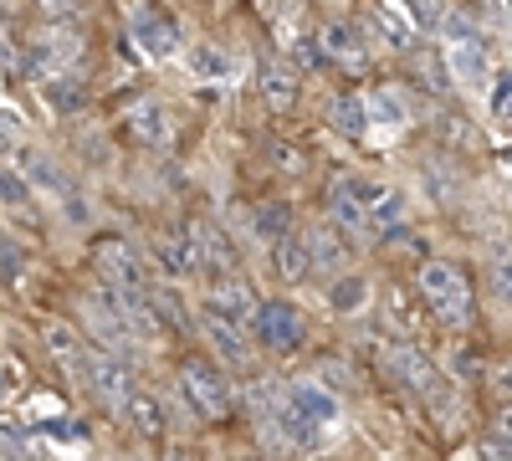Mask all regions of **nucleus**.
<instances>
[{
    "mask_svg": "<svg viewBox=\"0 0 512 461\" xmlns=\"http://www.w3.org/2000/svg\"><path fill=\"white\" fill-rule=\"evenodd\" d=\"M420 292H425V303L436 308L441 323H466L472 318V282H466V272L456 262H425L420 267Z\"/></svg>",
    "mask_w": 512,
    "mask_h": 461,
    "instance_id": "nucleus-1",
    "label": "nucleus"
},
{
    "mask_svg": "<svg viewBox=\"0 0 512 461\" xmlns=\"http://www.w3.org/2000/svg\"><path fill=\"white\" fill-rule=\"evenodd\" d=\"M180 390H185V400L205 415V421H226L231 415V385H226V374L210 359H185Z\"/></svg>",
    "mask_w": 512,
    "mask_h": 461,
    "instance_id": "nucleus-2",
    "label": "nucleus"
},
{
    "mask_svg": "<svg viewBox=\"0 0 512 461\" xmlns=\"http://www.w3.org/2000/svg\"><path fill=\"white\" fill-rule=\"evenodd\" d=\"M123 134L139 149H169L175 144V118L159 98H128L123 103Z\"/></svg>",
    "mask_w": 512,
    "mask_h": 461,
    "instance_id": "nucleus-3",
    "label": "nucleus"
},
{
    "mask_svg": "<svg viewBox=\"0 0 512 461\" xmlns=\"http://www.w3.org/2000/svg\"><path fill=\"white\" fill-rule=\"evenodd\" d=\"M256 308H262V298H256V287L241 272H221L205 282V313H216L226 323H246Z\"/></svg>",
    "mask_w": 512,
    "mask_h": 461,
    "instance_id": "nucleus-4",
    "label": "nucleus"
},
{
    "mask_svg": "<svg viewBox=\"0 0 512 461\" xmlns=\"http://www.w3.org/2000/svg\"><path fill=\"white\" fill-rule=\"evenodd\" d=\"M93 267H98V277L108 287H123V292H144L149 287V277H144V267L134 257V246H123L118 236H103L93 246Z\"/></svg>",
    "mask_w": 512,
    "mask_h": 461,
    "instance_id": "nucleus-5",
    "label": "nucleus"
},
{
    "mask_svg": "<svg viewBox=\"0 0 512 461\" xmlns=\"http://www.w3.org/2000/svg\"><path fill=\"white\" fill-rule=\"evenodd\" d=\"M41 344H47L52 364L67 374V380H88V344H82V333L67 328L62 318H41Z\"/></svg>",
    "mask_w": 512,
    "mask_h": 461,
    "instance_id": "nucleus-6",
    "label": "nucleus"
},
{
    "mask_svg": "<svg viewBox=\"0 0 512 461\" xmlns=\"http://www.w3.org/2000/svg\"><path fill=\"white\" fill-rule=\"evenodd\" d=\"M185 241H190L195 267H205L210 277L236 272V246L221 236V226H216V221H185Z\"/></svg>",
    "mask_w": 512,
    "mask_h": 461,
    "instance_id": "nucleus-7",
    "label": "nucleus"
},
{
    "mask_svg": "<svg viewBox=\"0 0 512 461\" xmlns=\"http://www.w3.org/2000/svg\"><path fill=\"white\" fill-rule=\"evenodd\" d=\"M256 323H262V344L277 349V354H297L303 339H308L303 313H297L292 303H262V308H256Z\"/></svg>",
    "mask_w": 512,
    "mask_h": 461,
    "instance_id": "nucleus-8",
    "label": "nucleus"
},
{
    "mask_svg": "<svg viewBox=\"0 0 512 461\" xmlns=\"http://www.w3.org/2000/svg\"><path fill=\"white\" fill-rule=\"evenodd\" d=\"M379 364H384V374H395L400 385H410V390H420V395H436V369H431V359H425L415 344H384L379 349Z\"/></svg>",
    "mask_w": 512,
    "mask_h": 461,
    "instance_id": "nucleus-9",
    "label": "nucleus"
},
{
    "mask_svg": "<svg viewBox=\"0 0 512 461\" xmlns=\"http://www.w3.org/2000/svg\"><path fill=\"white\" fill-rule=\"evenodd\" d=\"M349 190H354V200L369 211V221L379 231H390V226L405 221V195L395 185H384V180H349Z\"/></svg>",
    "mask_w": 512,
    "mask_h": 461,
    "instance_id": "nucleus-10",
    "label": "nucleus"
},
{
    "mask_svg": "<svg viewBox=\"0 0 512 461\" xmlns=\"http://www.w3.org/2000/svg\"><path fill=\"white\" fill-rule=\"evenodd\" d=\"M328 226H338V231L354 236V241H374V236H379V226L369 221V211L354 200L349 180H338V185L328 190Z\"/></svg>",
    "mask_w": 512,
    "mask_h": 461,
    "instance_id": "nucleus-11",
    "label": "nucleus"
},
{
    "mask_svg": "<svg viewBox=\"0 0 512 461\" xmlns=\"http://www.w3.org/2000/svg\"><path fill=\"white\" fill-rule=\"evenodd\" d=\"M318 47H323V57H333L338 67H349V72H364V67H369L364 41H359V31H354L349 21H323Z\"/></svg>",
    "mask_w": 512,
    "mask_h": 461,
    "instance_id": "nucleus-12",
    "label": "nucleus"
},
{
    "mask_svg": "<svg viewBox=\"0 0 512 461\" xmlns=\"http://www.w3.org/2000/svg\"><path fill=\"white\" fill-rule=\"evenodd\" d=\"M134 36L144 41V52H149V57H169V52L180 47V26H175V16L159 11V6H144V11L134 16Z\"/></svg>",
    "mask_w": 512,
    "mask_h": 461,
    "instance_id": "nucleus-13",
    "label": "nucleus"
},
{
    "mask_svg": "<svg viewBox=\"0 0 512 461\" xmlns=\"http://www.w3.org/2000/svg\"><path fill=\"white\" fill-rule=\"evenodd\" d=\"M205 344L216 349V359H226L231 369H246V364H251V349H246V339H241V323H226V318H216V313H205Z\"/></svg>",
    "mask_w": 512,
    "mask_h": 461,
    "instance_id": "nucleus-14",
    "label": "nucleus"
},
{
    "mask_svg": "<svg viewBox=\"0 0 512 461\" xmlns=\"http://www.w3.org/2000/svg\"><path fill=\"white\" fill-rule=\"evenodd\" d=\"M446 67L461 77V82H482L487 77V47H482V36H451V52H446Z\"/></svg>",
    "mask_w": 512,
    "mask_h": 461,
    "instance_id": "nucleus-15",
    "label": "nucleus"
},
{
    "mask_svg": "<svg viewBox=\"0 0 512 461\" xmlns=\"http://www.w3.org/2000/svg\"><path fill=\"white\" fill-rule=\"evenodd\" d=\"M88 385L98 390V395H108V400H128L134 390V374H128L118 359H108V354H88Z\"/></svg>",
    "mask_w": 512,
    "mask_h": 461,
    "instance_id": "nucleus-16",
    "label": "nucleus"
},
{
    "mask_svg": "<svg viewBox=\"0 0 512 461\" xmlns=\"http://www.w3.org/2000/svg\"><path fill=\"white\" fill-rule=\"evenodd\" d=\"M262 103L272 113H287L297 103V72L287 62H262Z\"/></svg>",
    "mask_w": 512,
    "mask_h": 461,
    "instance_id": "nucleus-17",
    "label": "nucleus"
},
{
    "mask_svg": "<svg viewBox=\"0 0 512 461\" xmlns=\"http://www.w3.org/2000/svg\"><path fill=\"white\" fill-rule=\"evenodd\" d=\"M272 272H277L282 282H303V277L313 272V257H308V246L297 241L292 231L272 241Z\"/></svg>",
    "mask_w": 512,
    "mask_h": 461,
    "instance_id": "nucleus-18",
    "label": "nucleus"
},
{
    "mask_svg": "<svg viewBox=\"0 0 512 461\" xmlns=\"http://www.w3.org/2000/svg\"><path fill=\"white\" fill-rule=\"evenodd\" d=\"M303 246H308L313 267H344L349 262V246H344V236H338V226H313L303 236Z\"/></svg>",
    "mask_w": 512,
    "mask_h": 461,
    "instance_id": "nucleus-19",
    "label": "nucleus"
},
{
    "mask_svg": "<svg viewBox=\"0 0 512 461\" xmlns=\"http://www.w3.org/2000/svg\"><path fill=\"white\" fill-rule=\"evenodd\" d=\"M154 257H159V267H164L169 277H190V272H195V257H190L185 231H180V236H175V231H159V236H154Z\"/></svg>",
    "mask_w": 512,
    "mask_h": 461,
    "instance_id": "nucleus-20",
    "label": "nucleus"
},
{
    "mask_svg": "<svg viewBox=\"0 0 512 461\" xmlns=\"http://www.w3.org/2000/svg\"><path fill=\"white\" fill-rule=\"evenodd\" d=\"M287 405L303 410L308 421H318V426H328L333 415H338V400H333L328 390H318V385H292V390H287Z\"/></svg>",
    "mask_w": 512,
    "mask_h": 461,
    "instance_id": "nucleus-21",
    "label": "nucleus"
},
{
    "mask_svg": "<svg viewBox=\"0 0 512 461\" xmlns=\"http://www.w3.org/2000/svg\"><path fill=\"white\" fill-rule=\"evenodd\" d=\"M123 410H128V426H134L139 436H159V431L169 426V421H164V405H159L154 395H139V390H134V395L123 400Z\"/></svg>",
    "mask_w": 512,
    "mask_h": 461,
    "instance_id": "nucleus-22",
    "label": "nucleus"
},
{
    "mask_svg": "<svg viewBox=\"0 0 512 461\" xmlns=\"http://www.w3.org/2000/svg\"><path fill=\"white\" fill-rule=\"evenodd\" d=\"M16 170H21L26 180H36V185H47V190L67 195V180L57 175V164H52L47 154H36V149H16Z\"/></svg>",
    "mask_w": 512,
    "mask_h": 461,
    "instance_id": "nucleus-23",
    "label": "nucleus"
},
{
    "mask_svg": "<svg viewBox=\"0 0 512 461\" xmlns=\"http://www.w3.org/2000/svg\"><path fill=\"white\" fill-rule=\"evenodd\" d=\"M333 129L344 134V139H364V129H369L364 103L359 98H333Z\"/></svg>",
    "mask_w": 512,
    "mask_h": 461,
    "instance_id": "nucleus-24",
    "label": "nucleus"
},
{
    "mask_svg": "<svg viewBox=\"0 0 512 461\" xmlns=\"http://www.w3.org/2000/svg\"><path fill=\"white\" fill-rule=\"evenodd\" d=\"M256 231L262 236H287L292 231V211H287V200H267V205H256Z\"/></svg>",
    "mask_w": 512,
    "mask_h": 461,
    "instance_id": "nucleus-25",
    "label": "nucleus"
},
{
    "mask_svg": "<svg viewBox=\"0 0 512 461\" xmlns=\"http://www.w3.org/2000/svg\"><path fill=\"white\" fill-rule=\"evenodd\" d=\"M364 113H369V118H379V123H400V118H405V93L384 88V93H374V98L364 103Z\"/></svg>",
    "mask_w": 512,
    "mask_h": 461,
    "instance_id": "nucleus-26",
    "label": "nucleus"
},
{
    "mask_svg": "<svg viewBox=\"0 0 512 461\" xmlns=\"http://www.w3.org/2000/svg\"><path fill=\"white\" fill-rule=\"evenodd\" d=\"M333 313H359V303H364V282L359 277H344V282H338L333 287Z\"/></svg>",
    "mask_w": 512,
    "mask_h": 461,
    "instance_id": "nucleus-27",
    "label": "nucleus"
},
{
    "mask_svg": "<svg viewBox=\"0 0 512 461\" xmlns=\"http://www.w3.org/2000/svg\"><path fill=\"white\" fill-rule=\"evenodd\" d=\"M149 308H154V318H159V323H169V328H180V323H185L180 298H175V292H164V287H159V292H149Z\"/></svg>",
    "mask_w": 512,
    "mask_h": 461,
    "instance_id": "nucleus-28",
    "label": "nucleus"
},
{
    "mask_svg": "<svg viewBox=\"0 0 512 461\" xmlns=\"http://www.w3.org/2000/svg\"><path fill=\"white\" fill-rule=\"evenodd\" d=\"M190 67H195L200 77H221V72H226V57H221L216 47H195V57H190Z\"/></svg>",
    "mask_w": 512,
    "mask_h": 461,
    "instance_id": "nucleus-29",
    "label": "nucleus"
},
{
    "mask_svg": "<svg viewBox=\"0 0 512 461\" xmlns=\"http://www.w3.org/2000/svg\"><path fill=\"white\" fill-rule=\"evenodd\" d=\"M26 195H31V190H26L11 170H0V205H26Z\"/></svg>",
    "mask_w": 512,
    "mask_h": 461,
    "instance_id": "nucleus-30",
    "label": "nucleus"
},
{
    "mask_svg": "<svg viewBox=\"0 0 512 461\" xmlns=\"http://www.w3.org/2000/svg\"><path fill=\"white\" fill-rule=\"evenodd\" d=\"M52 103H57L62 113H72V108L82 103V98H77V82H72V77H57V82H52Z\"/></svg>",
    "mask_w": 512,
    "mask_h": 461,
    "instance_id": "nucleus-31",
    "label": "nucleus"
},
{
    "mask_svg": "<svg viewBox=\"0 0 512 461\" xmlns=\"http://www.w3.org/2000/svg\"><path fill=\"white\" fill-rule=\"evenodd\" d=\"M492 282H497L502 292L512 287V246H502V251H497V257H492Z\"/></svg>",
    "mask_w": 512,
    "mask_h": 461,
    "instance_id": "nucleus-32",
    "label": "nucleus"
},
{
    "mask_svg": "<svg viewBox=\"0 0 512 461\" xmlns=\"http://www.w3.org/2000/svg\"><path fill=\"white\" fill-rule=\"evenodd\" d=\"M272 159L282 164V170H292V175L303 170V149H292V144H277V139H272Z\"/></svg>",
    "mask_w": 512,
    "mask_h": 461,
    "instance_id": "nucleus-33",
    "label": "nucleus"
},
{
    "mask_svg": "<svg viewBox=\"0 0 512 461\" xmlns=\"http://www.w3.org/2000/svg\"><path fill=\"white\" fill-rule=\"evenodd\" d=\"M492 436H497V446H502V451H512V405H507V410L497 415V426H492Z\"/></svg>",
    "mask_w": 512,
    "mask_h": 461,
    "instance_id": "nucleus-34",
    "label": "nucleus"
},
{
    "mask_svg": "<svg viewBox=\"0 0 512 461\" xmlns=\"http://www.w3.org/2000/svg\"><path fill=\"white\" fill-rule=\"evenodd\" d=\"M415 62H420V77L431 82V88H441V67H436V57H431V52H420Z\"/></svg>",
    "mask_w": 512,
    "mask_h": 461,
    "instance_id": "nucleus-35",
    "label": "nucleus"
},
{
    "mask_svg": "<svg viewBox=\"0 0 512 461\" xmlns=\"http://www.w3.org/2000/svg\"><path fill=\"white\" fill-rule=\"evenodd\" d=\"M492 108H497V113H512V72L497 82V98H492Z\"/></svg>",
    "mask_w": 512,
    "mask_h": 461,
    "instance_id": "nucleus-36",
    "label": "nucleus"
},
{
    "mask_svg": "<svg viewBox=\"0 0 512 461\" xmlns=\"http://www.w3.org/2000/svg\"><path fill=\"white\" fill-rule=\"evenodd\" d=\"M0 67H16V41H11L6 21H0Z\"/></svg>",
    "mask_w": 512,
    "mask_h": 461,
    "instance_id": "nucleus-37",
    "label": "nucleus"
},
{
    "mask_svg": "<svg viewBox=\"0 0 512 461\" xmlns=\"http://www.w3.org/2000/svg\"><path fill=\"white\" fill-rule=\"evenodd\" d=\"M36 6H41V16H72V6H77V0H36Z\"/></svg>",
    "mask_w": 512,
    "mask_h": 461,
    "instance_id": "nucleus-38",
    "label": "nucleus"
},
{
    "mask_svg": "<svg viewBox=\"0 0 512 461\" xmlns=\"http://www.w3.org/2000/svg\"><path fill=\"white\" fill-rule=\"evenodd\" d=\"M297 62H303V67H323V47H318V41H303V47H297Z\"/></svg>",
    "mask_w": 512,
    "mask_h": 461,
    "instance_id": "nucleus-39",
    "label": "nucleus"
},
{
    "mask_svg": "<svg viewBox=\"0 0 512 461\" xmlns=\"http://www.w3.org/2000/svg\"><path fill=\"white\" fill-rule=\"evenodd\" d=\"M492 390L512 405V369H492Z\"/></svg>",
    "mask_w": 512,
    "mask_h": 461,
    "instance_id": "nucleus-40",
    "label": "nucleus"
},
{
    "mask_svg": "<svg viewBox=\"0 0 512 461\" xmlns=\"http://www.w3.org/2000/svg\"><path fill=\"white\" fill-rule=\"evenodd\" d=\"M0 134H11V139H21V118H16V113H6V108H0Z\"/></svg>",
    "mask_w": 512,
    "mask_h": 461,
    "instance_id": "nucleus-41",
    "label": "nucleus"
},
{
    "mask_svg": "<svg viewBox=\"0 0 512 461\" xmlns=\"http://www.w3.org/2000/svg\"><path fill=\"white\" fill-rule=\"evenodd\" d=\"M164 461H200V456H195V451H185V446H169V451H164Z\"/></svg>",
    "mask_w": 512,
    "mask_h": 461,
    "instance_id": "nucleus-42",
    "label": "nucleus"
},
{
    "mask_svg": "<svg viewBox=\"0 0 512 461\" xmlns=\"http://www.w3.org/2000/svg\"><path fill=\"white\" fill-rule=\"evenodd\" d=\"M487 461H512V451H502V446H487Z\"/></svg>",
    "mask_w": 512,
    "mask_h": 461,
    "instance_id": "nucleus-43",
    "label": "nucleus"
},
{
    "mask_svg": "<svg viewBox=\"0 0 512 461\" xmlns=\"http://www.w3.org/2000/svg\"><path fill=\"white\" fill-rule=\"evenodd\" d=\"M6 390H11V385H6V369H0V400H6Z\"/></svg>",
    "mask_w": 512,
    "mask_h": 461,
    "instance_id": "nucleus-44",
    "label": "nucleus"
},
{
    "mask_svg": "<svg viewBox=\"0 0 512 461\" xmlns=\"http://www.w3.org/2000/svg\"><path fill=\"white\" fill-rule=\"evenodd\" d=\"M502 298H507V308H512V287H507V292H502Z\"/></svg>",
    "mask_w": 512,
    "mask_h": 461,
    "instance_id": "nucleus-45",
    "label": "nucleus"
},
{
    "mask_svg": "<svg viewBox=\"0 0 512 461\" xmlns=\"http://www.w3.org/2000/svg\"><path fill=\"white\" fill-rule=\"evenodd\" d=\"M236 461H262V456H236Z\"/></svg>",
    "mask_w": 512,
    "mask_h": 461,
    "instance_id": "nucleus-46",
    "label": "nucleus"
}]
</instances>
